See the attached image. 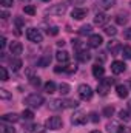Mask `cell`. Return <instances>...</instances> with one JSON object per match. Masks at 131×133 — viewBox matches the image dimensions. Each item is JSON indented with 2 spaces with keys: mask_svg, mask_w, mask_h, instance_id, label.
I'll return each instance as SVG.
<instances>
[{
  "mask_svg": "<svg viewBox=\"0 0 131 133\" xmlns=\"http://www.w3.org/2000/svg\"><path fill=\"white\" fill-rule=\"evenodd\" d=\"M119 118H120L122 121H130V113H128L127 110H120V111H119Z\"/></svg>",
  "mask_w": 131,
  "mask_h": 133,
  "instance_id": "obj_38",
  "label": "cell"
},
{
  "mask_svg": "<svg viewBox=\"0 0 131 133\" xmlns=\"http://www.w3.org/2000/svg\"><path fill=\"white\" fill-rule=\"evenodd\" d=\"M102 43H103V39L100 34H91L88 39V46H91V48H99Z\"/></svg>",
  "mask_w": 131,
  "mask_h": 133,
  "instance_id": "obj_9",
  "label": "cell"
},
{
  "mask_svg": "<svg viewBox=\"0 0 131 133\" xmlns=\"http://www.w3.org/2000/svg\"><path fill=\"white\" fill-rule=\"evenodd\" d=\"M65 12H66L65 3H57V5H54V6H51V8H48L45 11L46 16H63Z\"/></svg>",
  "mask_w": 131,
  "mask_h": 133,
  "instance_id": "obj_5",
  "label": "cell"
},
{
  "mask_svg": "<svg viewBox=\"0 0 131 133\" xmlns=\"http://www.w3.org/2000/svg\"><path fill=\"white\" fill-rule=\"evenodd\" d=\"M88 119H90V118H88L83 111H76V113L71 116V122H72L74 125H83V124H86Z\"/></svg>",
  "mask_w": 131,
  "mask_h": 133,
  "instance_id": "obj_7",
  "label": "cell"
},
{
  "mask_svg": "<svg viewBox=\"0 0 131 133\" xmlns=\"http://www.w3.org/2000/svg\"><path fill=\"white\" fill-rule=\"evenodd\" d=\"M62 125H63V121L60 116H49L45 122V127L49 130H59V129H62Z\"/></svg>",
  "mask_w": 131,
  "mask_h": 133,
  "instance_id": "obj_2",
  "label": "cell"
},
{
  "mask_svg": "<svg viewBox=\"0 0 131 133\" xmlns=\"http://www.w3.org/2000/svg\"><path fill=\"white\" fill-rule=\"evenodd\" d=\"M30 82H31V85H33V87H39V85L42 84V82H40V79H39L37 76H31V77H30Z\"/></svg>",
  "mask_w": 131,
  "mask_h": 133,
  "instance_id": "obj_40",
  "label": "cell"
},
{
  "mask_svg": "<svg viewBox=\"0 0 131 133\" xmlns=\"http://www.w3.org/2000/svg\"><path fill=\"white\" fill-rule=\"evenodd\" d=\"M119 133H130V129H128V127H125V125H120Z\"/></svg>",
  "mask_w": 131,
  "mask_h": 133,
  "instance_id": "obj_47",
  "label": "cell"
},
{
  "mask_svg": "<svg viewBox=\"0 0 131 133\" xmlns=\"http://www.w3.org/2000/svg\"><path fill=\"white\" fill-rule=\"evenodd\" d=\"M130 87H131V82H130Z\"/></svg>",
  "mask_w": 131,
  "mask_h": 133,
  "instance_id": "obj_57",
  "label": "cell"
},
{
  "mask_svg": "<svg viewBox=\"0 0 131 133\" xmlns=\"http://www.w3.org/2000/svg\"><path fill=\"white\" fill-rule=\"evenodd\" d=\"M20 2H22V3H26V2H30V0H20Z\"/></svg>",
  "mask_w": 131,
  "mask_h": 133,
  "instance_id": "obj_54",
  "label": "cell"
},
{
  "mask_svg": "<svg viewBox=\"0 0 131 133\" xmlns=\"http://www.w3.org/2000/svg\"><path fill=\"white\" fill-rule=\"evenodd\" d=\"M100 5H102V8L108 9V8H113V6L116 5V0H102Z\"/></svg>",
  "mask_w": 131,
  "mask_h": 133,
  "instance_id": "obj_31",
  "label": "cell"
},
{
  "mask_svg": "<svg viewBox=\"0 0 131 133\" xmlns=\"http://www.w3.org/2000/svg\"><path fill=\"white\" fill-rule=\"evenodd\" d=\"M74 3H77V5H82V3H85V0H72Z\"/></svg>",
  "mask_w": 131,
  "mask_h": 133,
  "instance_id": "obj_51",
  "label": "cell"
},
{
  "mask_svg": "<svg viewBox=\"0 0 131 133\" xmlns=\"http://www.w3.org/2000/svg\"><path fill=\"white\" fill-rule=\"evenodd\" d=\"M51 64V56L49 54H45L43 57H40L39 61H37V65L39 66H48Z\"/></svg>",
  "mask_w": 131,
  "mask_h": 133,
  "instance_id": "obj_24",
  "label": "cell"
},
{
  "mask_svg": "<svg viewBox=\"0 0 131 133\" xmlns=\"http://www.w3.org/2000/svg\"><path fill=\"white\" fill-rule=\"evenodd\" d=\"M23 102H25V105H26V107H30V108H39V107L45 102V99H43V96H42V95L33 93V95L26 96Z\"/></svg>",
  "mask_w": 131,
  "mask_h": 133,
  "instance_id": "obj_1",
  "label": "cell"
},
{
  "mask_svg": "<svg viewBox=\"0 0 131 133\" xmlns=\"http://www.w3.org/2000/svg\"><path fill=\"white\" fill-rule=\"evenodd\" d=\"M9 51L14 57H19L22 53H23V45L20 42H11L9 43Z\"/></svg>",
  "mask_w": 131,
  "mask_h": 133,
  "instance_id": "obj_8",
  "label": "cell"
},
{
  "mask_svg": "<svg viewBox=\"0 0 131 133\" xmlns=\"http://www.w3.org/2000/svg\"><path fill=\"white\" fill-rule=\"evenodd\" d=\"M25 132L26 133H43L45 129L42 125H39V124H28V125H25Z\"/></svg>",
  "mask_w": 131,
  "mask_h": 133,
  "instance_id": "obj_14",
  "label": "cell"
},
{
  "mask_svg": "<svg viewBox=\"0 0 131 133\" xmlns=\"http://www.w3.org/2000/svg\"><path fill=\"white\" fill-rule=\"evenodd\" d=\"M23 11H25V14H28V16H34V14H35V8H34L33 5H25V6H23Z\"/></svg>",
  "mask_w": 131,
  "mask_h": 133,
  "instance_id": "obj_33",
  "label": "cell"
},
{
  "mask_svg": "<svg viewBox=\"0 0 131 133\" xmlns=\"http://www.w3.org/2000/svg\"><path fill=\"white\" fill-rule=\"evenodd\" d=\"M119 130H120V124L116 122V121H111V122L106 125V132L108 133H119Z\"/></svg>",
  "mask_w": 131,
  "mask_h": 133,
  "instance_id": "obj_21",
  "label": "cell"
},
{
  "mask_svg": "<svg viewBox=\"0 0 131 133\" xmlns=\"http://www.w3.org/2000/svg\"><path fill=\"white\" fill-rule=\"evenodd\" d=\"M8 17H9V14H8L6 11H2V19H5V20H6Z\"/></svg>",
  "mask_w": 131,
  "mask_h": 133,
  "instance_id": "obj_50",
  "label": "cell"
},
{
  "mask_svg": "<svg viewBox=\"0 0 131 133\" xmlns=\"http://www.w3.org/2000/svg\"><path fill=\"white\" fill-rule=\"evenodd\" d=\"M91 133H102V132H99V130H93Z\"/></svg>",
  "mask_w": 131,
  "mask_h": 133,
  "instance_id": "obj_53",
  "label": "cell"
},
{
  "mask_svg": "<svg viewBox=\"0 0 131 133\" xmlns=\"http://www.w3.org/2000/svg\"><path fill=\"white\" fill-rule=\"evenodd\" d=\"M77 59L80 62H88L91 59V54H90L88 50H82V51H77Z\"/></svg>",
  "mask_w": 131,
  "mask_h": 133,
  "instance_id": "obj_19",
  "label": "cell"
},
{
  "mask_svg": "<svg viewBox=\"0 0 131 133\" xmlns=\"http://www.w3.org/2000/svg\"><path fill=\"white\" fill-rule=\"evenodd\" d=\"M26 39L30 42H33V43H40L43 40V36L37 28H28L26 30Z\"/></svg>",
  "mask_w": 131,
  "mask_h": 133,
  "instance_id": "obj_6",
  "label": "cell"
},
{
  "mask_svg": "<svg viewBox=\"0 0 131 133\" xmlns=\"http://www.w3.org/2000/svg\"><path fill=\"white\" fill-rule=\"evenodd\" d=\"M90 121H91V122H94V124H97V122H99L97 113H94V111H93V113H90Z\"/></svg>",
  "mask_w": 131,
  "mask_h": 133,
  "instance_id": "obj_44",
  "label": "cell"
},
{
  "mask_svg": "<svg viewBox=\"0 0 131 133\" xmlns=\"http://www.w3.org/2000/svg\"><path fill=\"white\" fill-rule=\"evenodd\" d=\"M69 90H71V88H69V85L65 84V82H62V84L59 85V91H60L62 95H68V93H69Z\"/></svg>",
  "mask_w": 131,
  "mask_h": 133,
  "instance_id": "obj_34",
  "label": "cell"
},
{
  "mask_svg": "<svg viewBox=\"0 0 131 133\" xmlns=\"http://www.w3.org/2000/svg\"><path fill=\"white\" fill-rule=\"evenodd\" d=\"M43 2H49V0H43Z\"/></svg>",
  "mask_w": 131,
  "mask_h": 133,
  "instance_id": "obj_56",
  "label": "cell"
},
{
  "mask_svg": "<svg viewBox=\"0 0 131 133\" xmlns=\"http://www.w3.org/2000/svg\"><path fill=\"white\" fill-rule=\"evenodd\" d=\"M127 70V65H125V62H122V61H114L113 64H111V71L114 73V74H120V73H123Z\"/></svg>",
  "mask_w": 131,
  "mask_h": 133,
  "instance_id": "obj_12",
  "label": "cell"
},
{
  "mask_svg": "<svg viewBox=\"0 0 131 133\" xmlns=\"http://www.w3.org/2000/svg\"><path fill=\"white\" fill-rule=\"evenodd\" d=\"M0 98H2V99H11V93H8V90L2 88V90H0Z\"/></svg>",
  "mask_w": 131,
  "mask_h": 133,
  "instance_id": "obj_42",
  "label": "cell"
},
{
  "mask_svg": "<svg viewBox=\"0 0 131 133\" xmlns=\"http://www.w3.org/2000/svg\"><path fill=\"white\" fill-rule=\"evenodd\" d=\"M22 118H23L25 121H31V119L34 118L33 110H23V113H22Z\"/></svg>",
  "mask_w": 131,
  "mask_h": 133,
  "instance_id": "obj_32",
  "label": "cell"
},
{
  "mask_svg": "<svg viewBox=\"0 0 131 133\" xmlns=\"http://www.w3.org/2000/svg\"><path fill=\"white\" fill-rule=\"evenodd\" d=\"M2 121H3V122H9V124H14V122L19 121V115H16V113L3 115V116H2Z\"/></svg>",
  "mask_w": 131,
  "mask_h": 133,
  "instance_id": "obj_18",
  "label": "cell"
},
{
  "mask_svg": "<svg viewBox=\"0 0 131 133\" xmlns=\"http://www.w3.org/2000/svg\"><path fill=\"white\" fill-rule=\"evenodd\" d=\"M0 46H2V50L6 46V39H5V36H2V37H0Z\"/></svg>",
  "mask_w": 131,
  "mask_h": 133,
  "instance_id": "obj_46",
  "label": "cell"
},
{
  "mask_svg": "<svg viewBox=\"0 0 131 133\" xmlns=\"http://www.w3.org/2000/svg\"><path fill=\"white\" fill-rule=\"evenodd\" d=\"M14 23H16L17 30H20V28H23V26H25V20H23L22 17H16V19H14Z\"/></svg>",
  "mask_w": 131,
  "mask_h": 133,
  "instance_id": "obj_37",
  "label": "cell"
},
{
  "mask_svg": "<svg viewBox=\"0 0 131 133\" xmlns=\"http://www.w3.org/2000/svg\"><path fill=\"white\" fill-rule=\"evenodd\" d=\"M91 31H93L91 25H83V26L79 30V34H80V36H86V34H90V36H91Z\"/></svg>",
  "mask_w": 131,
  "mask_h": 133,
  "instance_id": "obj_30",
  "label": "cell"
},
{
  "mask_svg": "<svg viewBox=\"0 0 131 133\" xmlns=\"http://www.w3.org/2000/svg\"><path fill=\"white\" fill-rule=\"evenodd\" d=\"M103 74H105V68L100 65V64H96V65L93 66V76L96 79H102Z\"/></svg>",
  "mask_w": 131,
  "mask_h": 133,
  "instance_id": "obj_17",
  "label": "cell"
},
{
  "mask_svg": "<svg viewBox=\"0 0 131 133\" xmlns=\"http://www.w3.org/2000/svg\"><path fill=\"white\" fill-rule=\"evenodd\" d=\"M103 31H105V34H108V36H116V34H117L116 26H113V25H106V26H103Z\"/></svg>",
  "mask_w": 131,
  "mask_h": 133,
  "instance_id": "obj_28",
  "label": "cell"
},
{
  "mask_svg": "<svg viewBox=\"0 0 131 133\" xmlns=\"http://www.w3.org/2000/svg\"><path fill=\"white\" fill-rule=\"evenodd\" d=\"M72 46H74V50H77V51L86 50V43H82L80 40H72Z\"/></svg>",
  "mask_w": 131,
  "mask_h": 133,
  "instance_id": "obj_29",
  "label": "cell"
},
{
  "mask_svg": "<svg viewBox=\"0 0 131 133\" xmlns=\"http://www.w3.org/2000/svg\"><path fill=\"white\" fill-rule=\"evenodd\" d=\"M57 45H59V46H63V45H65V42H63V40H60V42H57Z\"/></svg>",
  "mask_w": 131,
  "mask_h": 133,
  "instance_id": "obj_52",
  "label": "cell"
},
{
  "mask_svg": "<svg viewBox=\"0 0 131 133\" xmlns=\"http://www.w3.org/2000/svg\"><path fill=\"white\" fill-rule=\"evenodd\" d=\"M0 76H2V81H8L9 79L8 77V71H6L5 66H0Z\"/></svg>",
  "mask_w": 131,
  "mask_h": 133,
  "instance_id": "obj_41",
  "label": "cell"
},
{
  "mask_svg": "<svg viewBox=\"0 0 131 133\" xmlns=\"http://www.w3.org/2000/svg\"><path fill=\"white\" fill-rule=\"evenodd\" d=\"M123 37H125L127 40H131V28H127V30L123 31Z\"/></svg>",
  "mask_w": 131,
  "mask_h": 133,
  "instance_id": "obj_45",
  "label": "cell"
},
{
  "mask_svg": "<svg viewBox=\"0 0 131 133\" xmlns=\"http://www.w3.org/2000/svg\"><path fill=\"white\" fill-rule=\"evenodd\" d=\"M116 93H117V96L122 98V99H125V98L128 96V90H127V87L122 85V84H119V85L116 87Z\"/></svg>",
  "mask_w": 131,
  "mask_h": 133,
  "instance_id": "obj_20",
  "label": "cell"
},
{
  "mask_svg": "<svg viewBox=\"0 0 131 133\" xmlns=\"http://www.w3.org/2000/svg\"><path fill=\"white\" fill-rule=\"evenodd\" d=\"M128 20H130V19H128V14H122V12H120V14H117V17H116L117 25H122V26H123V25H127V23H128Z\"/></svg>",
  "mask_w": 131,
  "mask_h": 133,
  "instance_id": "obj_23",
  "label": "cell"
},
{
  "mask_svg": "<svg viewBox=\"0 0 131 133\" xmlns=\"http://www.w3.org/2000/svg\"><path fill=\"white\" fill-rule=\"evenodd\" d=\"M46 33H48V36H57L59 34V28L57 26H49L46 30Z\"/></svg>",
  "mask_w": 131,
  "mask_h": 133,
  "instance_id": "obj_39",
  "label": "cell"
},
{
  "mask_svg": "<svg viewBox=\"0 0 131 133\" xmlns=\"http://www.w3.org/2000/svg\"><path fill=\"white\" fill-rule=\"evenodd\" d=\"M48 107H49V110H53V111L63 110V108H65V107H63V99H53V101H49Z\"/></svg>",
  "mask_w": 131,
  "mask_h": 133,
  "instance_id": "obj_13",
  "label": "cell"
},
{
  "mask_svg": "<svg viewBox=\"0 0 131 133\" xmlns=\"http://www.w3.org/2000/svg\"><path fill=\"white\" fill-rule=\"evenodd\" d=\"M0 133H16V129L12 127V124L3 122V124L0 125Z\"/></svg>",
  "mask_w": 131,
  "mask_h": 133,
  "instance_id": "obj_22",
  "label": "cell"
},
{
  "mask_svg": "<svg viewBox=\"0 0 131 133\" xmlns=\"http://www.w3.org/2000/svg\"><path fill=\"white\" fill-rule=\"evenodd\" d=\"M77 93H79V98H80L82 101H90L91 98H93V88H91L90 85H86V84L79 85Z\"/></svg>",
  "mask_w": 131,
  "mask_h": 133,
  "instance_id": "obj_4",
  "label": "cell"
},
{
  "mask_svg": "<svg viewBox=\"0 0 131 133\" xmlns=\"http://www.w3.org/2000/svg\"><path fill=\"white\" fill-rule=\"evenodd\" d=\"M22 61L19 59V57H14V59H11V68H12V71H19L20 68H22Z\"/></svg>",
  "mask_w": 131,
  "mask_h": 133,
  "instance_id": "obj_25",
  "label": "cell"
},
{
  "mask_svg": "<svg viewBox=\"0 0 131 133\" xmlns=\"http://www.w3.org/2000/svg\"><path fill=\"white\" fill-rule=\"evenodd\" d=\"M122 56L125 59H131V46H122Z\"/></svg>",
  "mask_w": 131,
  "mask_h": 133,
  "instance_id": "obj_35",
  "label": "cell"
},
{
  "mask_svg": "<svg viewBox=\"0 0 131 133\" xmlns=\"http://www.w3.org/2000/svg\"><path fill=\"white\" fill-rule=\"evenodd\" d=\"M65 71H66V73H74V71H76V66H74V65H69L68 68H65Z\"/></svg>",
  "mask_w": 131,
  "mask_h": 133,
  "instance_id": "obj_48",
  "label": "cell"
},
{
  "mask_svg": "<svg viewBox=\"0 0 131 133\" xmlns=\"http://www.w3.org/2000/svg\"><path fill=\"white\" fill-rule=\"evenodd\" d=\"M128 107H130V110H131V101H130V102H128Z\"/></svg>",
  "mask_w": 131,
  "mask_h": 133,
  "instance_id": "obj_55",
  "label": "cell"
},
{
  "mask_svg": "<svg viewBox=\"0 0 131 133\" xmlns=\"http://www.w3.org/2000/svg\"><path fill=\"white\" fill-rule=\"evenodd\" d=\"M79 105V102L74 99H63V107L65 108H76Z\"/></svg>",
  "mask_w": 131,
  "mask_h": 133,
  "instance_id": "obj_27",
  "label": "cell"
},
{
  "mask_svg": "<svg viewBox=\"0 0 131 133\" xmlns=\"http://www.w3.org/2000/svg\"><path fill=\"white\" fill-rule=\"evenodd\" d=\"M108 50L113 53V54H117V53H122V46L117 40H111L108 42Z\"/></svg>",
  "mask_w": 131,
  "mask_h": 133,
  "instance_id": "obj_16",
  "label": "cell"
},
{
  "mask_svg": "<svg viewBox=\"0 0 131 133\" xmlns=\"http://www.w3.org/2000/svg\"><path fill=\"white\" fill-rule=\"evenodd\" d=\"M56 59H57L62 65H65V64L69 62V54H68L66 51H63V50H60V51L56 53Z\"/></svg>",
  "mask_w": 131,
  "mask_h": 133,
  "instance_id": "obj_15",
  "label": "cell"
},
{
  "mask_svg": "<svg viewBox=\"0 0 131 133\" xmlns=\"http://www.w3.org/2000/svg\"><path fill=\"white\" fill-rule=\"evenodd\" d=\"M130 5H131V3H130Z\"/></svg>",
  "mask_w": 131,
  "mask_h": 133,
  "instance_id": "obj_58",
  "label": "cell"
},
{
  "mask_svg": "<svg viewBox=\"0 0 131 133\" xmlns=\"http://www.w3.org/2000/svg\"><path fill=\"white\" fill-rule=\"evenodd\" d=\"M86 14H88V9H85V8H74L71 11V17L74 20H82L86 17Z\"/></svg>",
  "mask_w": 131,
  "mask_h": 133,
  "instance_id": "obj_10",
  "label": "cell"
},
{
  "mask_svg": "<svg viewBox=\"0 0 131 133\" xmlns=\"http://www.w3.org/2000/svg\"><path fill=\"white\" fill-rule=\"evenodd\" d=\"M113 82H114V79H111V77L102 79V81L99 82V85H97V93L100 95V96H106L108 91H110V88H111V85H113Z\"/></svg>",
  "mask_w": 131,
  "mask_h": 133,
  "instance_id": "obj_3",
  "label": "cell"
},
{
  "mask_svg": "<svg viewBox=\"0 0 131 133\" xmlns=\"http://www.w3.org/2000/svg\"><path fill=\"white\" fill-rule=\"evenodd\" d=\"M114 115V108L111 107V105H108V107H105L103 108V116H106V118H111Z\"/></svg>",
  "mask_w": 131,
  "mask_h": 133,
  "instance_id": "obj_36",
  "label": "cell"
},
{
  "mask_svg": "<svg viewBox=\"0 0 131 133\" xmlns=\"http://www.w3.org/2000/svg\"><path fill=\"white\" fill-rule=\"evenodd\" d=\"M54 71H56V73H60V71H65V66H63V65H59V66H56V68H54Z\"/></svg>",
  "mask_w": 131,
  "mask_h": 133,
  "instance_id": "obj_49",
  "label": "cell"
},
{
  "mask_svg": "<svg viewBox=\"0 0 131 133\" xmlns=\"http://www.w3.org/2000/svg\"><path fill=\"white\" fill-rule=\"evenodd\" d=\"M108 20H110V17H108V14H105V12H97V14L94 16V23L99 25V26H106Z\"/></svg>",
  "mask_w": 131,
  "mask_h": 133,
  "instance_id": "obj_11",
  "label": "cell"
},
{
  "mask_svg": "<svg viewBox=\"0 0 131 133\" xmlns=\"http://www.w3.org/2000/svg\"><path fill=\"white\" fill-rule=\"evenodd\" d=\"M0 5H2L3 8H11V6L14 5V2H12V0H0Z\"/></svg>",
  "mask_w": 131,
  "mask_h": 133,
  "instance_id": "obj_43",
  "label": "cell"
},
{
  "mask_svg": "<svg viewBox=\"0 0 131 133\" xmlns=\"http://www.w3.org/2000/svg\"><path fill=\"white\" fill-rule=\"evenodd\" d=\"M56 88H57V87H56V84H54L53 81H48V82L45 84V91H46L48 95L54 93V91H56Z\"/></svg>",
  "mask_w": 131,
  "mask_h": 133,
  "instance_id": "obj_26",
  "label": "cell"
}]
</instances>
